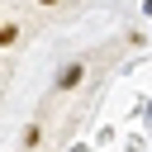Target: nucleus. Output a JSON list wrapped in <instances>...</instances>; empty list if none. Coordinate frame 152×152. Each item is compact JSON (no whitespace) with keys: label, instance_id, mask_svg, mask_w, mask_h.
<instances>
[{"label":"nucleus","instance_id":"nucleus-2","mask_svg":"<svg viewBox=\"0 0 152 152\" xmlns=\"http://www.w3.org/2000/svg\"><path fill=\"white\" fill-rule=\"evenodd\" d=\"M38 138H43V128H38V124H28V128H24V147H38Z\"/></svg>","mask_w":152,"mask_h":152},{"label":"nucleus","instance_id":"nucleus-3","mask_svg":"<svg viewBox=\"0 0 152 152\" xmlns=\"http://www.w3.org/2000/svg\"><path fill=\"white\" fill-rule=\"evenodd\" d=\"M14 38H19V28H14V24H5V28H0V48H10Z\"/></svg>","mask_w":152,"mask_h":152},{"label":"nucleus","instance_id":"nucleus-4","mask_svg":"<svg viewBox=\"0 0 152 152\" xmlns=\"http://www.w3.org/2000/svg\"><path fill=\"white\" fill-rule=\"evenodd\" d=\"M38 5H57V0H38Z\"/></svg>","mask_w":152,"mask_h":152},{"label":"nucleus","instance_id":"nucleus-1","mask_svg":"<svg viewBox=\"0 0 152 152\" xmlns=\"http://www.w3.org/2000/svg\"><path fill=\"white\" fill-rule=\"evenodd\" d=\"M81 76H86V66H81V62H66V66L57 71V90H71V86H81Z\"/></svg>","mask_w":152,"mask_h":152}]
</instances>
